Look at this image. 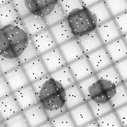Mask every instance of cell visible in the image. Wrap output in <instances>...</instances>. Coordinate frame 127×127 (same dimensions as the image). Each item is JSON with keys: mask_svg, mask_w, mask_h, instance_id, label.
Returning a JSON list of instances; mask_svg holds the SVG:
<instances>
[{"mask_svg": "<svg viewBox=\"0 0 127 127\" xmlns=\"http://www.w3.org/2000/svg\"><path fill=\"white\" fill-rule=\"evenodd\" d=\"M38 96V103L46 111L50 120L68 112L66 107V89L51 75L32 83Z\"/></svg>", "mask_w": 127, "mask_h": 127, "instance_id": "obj_1", "label": "cell"}, {"mask_svg": "<svg viewBox=\"0 0 127 127\" xmlns=\"http://www.w3.org/2000/svg\"><path fill=\"white\" fill-rule=\"evenodd\" d=\"M31 40L22 21L0 28V56L19 59Z\"/></svg>", "mask_w": 127, "mask_h": 127, "instance_id": "obj_2", "label": "cell"}, {"mask_svg": "<svg viewBox=\"0 0 127 127\" xmlns=\"http://www.w3.org/2000/svg\"><path fill=\"white\" fill-rule=\"evenodd\" d=\"M78 85L86 100L96 103H111L118 88V85L107 80L99 79L96 74L80 82Z\"/></svg>", "mask_w": 127, "mask_h": 127, "instance_id": "obj_3", "label": "cell"}, {"mask_svg": "<svg viewBox=\"0 0 127 127\" xmlns=\"http://www.w3.org/2000/svg\"><path fill=\"white\" fill-rule=\"evenodd\" d=\"M66 22L70 28L74 38H80L96 31L98 22L89 7L83 6L66 15Z\"/></svg>", "mask_w": 127, "mask_h": 127, "instance_id": "obj_4", "label": "cell"}, {"mask_svg": "<svg viewBox=\"0 0 127 127\" xmlns=\"http://www.w3.org/2000/svg\"><path fill=\"white\" fill-rule=\"evenodd\" d=\"M29 15L46 18L52 12L60 0H24Z\"/></svg>", "mask_w": 127, "mask_h": 127, "instance_id": "obj_5", "label": "cell"}, {"mask_svg": "<svg viewBox=\"0 0 127 127\" xmlns=\"http://www.w3.org/2000/svg\"><path fill=\"white\" fill-rule=\"evenodd\" d=\"M31 41L33 42L34 47L36 48L39 56L46 54V53L50 52L51 50L58 47V44H57V42L53 37L49 28L41 31L40 33L32 36L31 37Z\"/></svg>", "mask_w": 127, "mask_h": 127, "instance_id": "obj_6", "label": "cell"}, {"mask_svg": "<svg viewBox=\"0 0 127 127\" xmlns=\"http://www.w3.org/2000/svg\"><path fill=\"white\" fill-rule=\"evenodd\" d=\"M12 94L17 99L22 112L38 103V96H37V93L34 90L32 84L20 89Z\"/></svg>", "mask_w": 127, "mask_h": 127, "instance_id": "obj_7", "label": "cell"}, {"mask_svg": "<svg viewBox=\"0 0 127 127\" xmlns=\"http://www.w3.org/2000/svg\"><path fill=\"white\" fill-rule=\"evenodd\" d=\"M68 66L70 68L71 73L73 75L75 82H77V84L88 78H90L91 75L95 74L90 62H89V60L87 58V56L82 57L79 60L68 64Z\"/></svg>", "mask_w": 127, "mask_h": 127, "instance_id": "obj_8", "label": "cell"}, {"mask_svg": "<svg viewBox=\"0 0 127 127\" xmlns=\"http://www.w3.org/2000/svg\"><path fill=\"white\" fill-rule=\"evenodd\" d=\"M22 67L24 69L25 73L27 74V77H28L31 84L50 74L48 69L46 68V66L43 64L40 56L35 58L32 61L25 63V64L22 65Z\"/></svg>", "mask_w": 127, "mask_h": 127, "instance_id": "obj_9", "label": "cell"}, {"mask_svg": "<svg viewBox=\"0 0 127 127\" xmlns=\"http://www.w3.org/2000/svg\"><path fill=\"white\" fill-rule=\"evenodd\" d=\"M40 58L50 74L67 65V63L64 59V57H63L59 47H57L53 50H51L50 52L41 55Z\"/></svg>", "mask_w": 127, "mask_h": 127, "instance_id": "obj_10", "label": "cell"}, {"mask_svg": "<svg viewBox=\"0 0 127 127\" xmlns=\"http://www.w3.org/2000/svg\"><path fill=\"white\" fill-rule=\"evenodd\" d=\"M87 58H88L89 62H90V64H91L95 73L103 70L106 67L114 64L109 53H107V51L105 50L104 47L100 48L96 51H94L93 53L87 55Z\"/></svg>", "mask_w": 127, "mask_h": 127, "instance_id": "obj_11", "label": "cell"}, {"mask_svg": "<svg viewBox=\"0 0 127 127\" xmlns=\"http://www.w3.org/2000/svg\"><path fill=\"white\" fill-rule=\"evenodd\" d=\"M59 49L63 57H64L67 65L86 56L78 38H72L71 40L61 44V46H59Z\"/></svg>", "mask_w": 127, "mask_h": 127, "instance_id": "obj_12", "label": "cell"}, {"mask_svg": "<svg viewBox=\"0 0 127 127\" xmlns=\"http://www.w3.org/2000/svg\"><path fill=\"white\" fill-rule=\"evenodd\" d=\"M96 31H97L98 35L100 36V38L102 40L104 46L123 36L122 33L120 32V30H119L114 19L98 25Z\"/></svg>", "mask_w": 127, "mask_h": 127, "instance_id": "obj_13", "label": "cell"}, {"mask_svg": "<svg viewBox=\"0 0 127 127\" xmlns=\"http://www.w3.org/2000/svg\"><path fill=\"white\" fill-rule=\"evenodd\" d=\"M3 75H4V78H5L6 82H7V84H8L12 93H15L16 91L20 90V89L31 84L22 66L18 67Z\"/></svg>", "mask_w": 127, "mask_h": 127, "instance_id": "obj_14", "label": "cell"}, {"mask_svg": "<svg viewBox=\"0 0 127 127\" xmlns=\"http://www.w3.org/2000/svg\"><path fill=\"white\" fill-rule=\"evenodd\" d=\"M68 112L70 114V116L77 127H83L96 120L90 109V106L87 103V101L85 103L74 107V109Z\"/></svg>", "mask_w": 127, "mask_h": 127, "instance_id": "obj_15", "label": "cell"}, {"mask_svg": "<svg viewBox=\"0 0 127 127\" xmlns=\"http://www.w3.org/2000/svg\"><path fill=\"white\" fill-rule=\"evenodd\" d=\"M23 114L30 127H38L50 121L46 111L42 109L39 103L23 111Z\"/></svg>", "mask_w": 127, "mask_h": 127, "instance_id": "obj_16", "label": "cell"}, {"mask_svg": "<svg viewBox=\"0 0 127 127\" xmlns=\"http://www.w3.org/2000/svg\"><path fill=\"white\" fill-rule=\"evenodd\" d=\"M104 48L109 53L114 64L127 58V43L124 40L123 36L109 44H105Z\"/></svg>", "mask_w": 127, "mask_h": 127, "instance_id": "obj_17", "label": "cell"}, {"mask_svg": "<svg viewBox=\"0 0 127 127\" xmlns=\"http://www.w3.org/2000/svg\"><path fill=\"white\" fill-rule=\"evenodd\" d=\"M49 29L51 31V33H52L53 37L55 38L57 44H58V47L69 40H71L72 38H74V36L71 32L70 28H69L66 20L54 25V26L50 27Z\"/></svg>", "mask_w": 127, "mask_h": 127, "instance_id": "obj_18", "label": "cell"}, {"mask_svg": "<svg viewBox=\"0 0 127 127\" xmlns=\"http://www.w3.org/2000/svg\"><path fill=\"white\" fill-rule=\"evenodd\" d=\"M22 110L19 105L17 99L14 94H10L2 99H0V115H1L3 121L11 118L12 116L21 113Z\"/></svg>", "mask_w": 127, "mask_h": 127, "instance_id": "obj_19", "label": "cell"}, {"mask_svg": "<svg viewBox=\"0 0 127 127\" xmlns=\"http://www.w3.org/2000/svg\"><path fill=\"white\" fill-rule=\"evenodd\" d=\"M78 39H79L80 44H81V47L83 49L86 56L93 53L94 51L104 47V44H103L102 40H101L100 36L98 35L97 31H93V32L89 33L83 37H80Z\"/></svg>", "mask_w": 127, "mask_h": 127, "instance_id": "obj_20", "label": "cell"}, {"mask_svg": "<svg viewBox=\"0 0 127 127\" xmlns=\"http://www.w3.org/2000/svg\"><path fill=\"white\" fill-rule=\"evenodd\" d=\"M21 21L31 37L49 28L43 18H39L33 15H28L27 17L21 19Z\"/></svg>", "mask_w": 127, "mask_h": 127, "instance_id": "obj_21", "label": "cell"}, {"mask_svg": "<svg viewBox=\"0 0 127 127\" xmlns=\"http://www.w3.org/2000/svg\"><path fill=\"white\" fill-rule=\"evenodd\" d=\"M86 98L78 84L66 89V107L70 111L86 102Z\"/></svg>", "mask_w": 127, "mask_h": 127, "instance_id": "obj_22", "label": "cell"}, {"mask_svg": "<svg viewBox=\"0 0 127 127\" xmlns=\"http://www.w3.org/2000/svg\"><path fill=\"white\" fill-rule=\"evenodd\" d=\"M20 20L21 18L18 15L11 1L0 6V25H1V27L14 24Z\"/></svg>", "mask_w": 127, "mask_h": 127, "instance_id": "obj_23", "label": "cell"}, {"mask_svg": "<svg viewBox=\"0 0 127 127\" xmlns=\"http://www.w3.org/2000/svg\"><path fill=\"white\" fill-rule=\"evenodd\" d=\"M50 75L53 79H55L58 83H60L65 89L77 84V82H75L73 75L71 73V70H70V68H69L68 65L58 69V70H56L55 72L51 73Z\"/></svg>", "mask_w": 127, "mask_h": 127, "instance_id": "obj_24", "label": "cell"}, {"mask_svg": "<svg viewBox=\"0 0 127 127\" xmlns=\"http://www.w3.org/2000/svg\"><path fill=\"white\" fill-rule=\"evenodd\" d=\"M89 8H90V10L93 12V15L95 16V18H96L98 25L114 19L113 16L111 15L109 8H107L104 0H102V1H100L96 4H94L93 6H91V7H89Z\"/></svg>", "mask_w": 127, "mask_h": 127, "instance_id": "obj_25", "label": "cell"}, {"mask_svg": "<svg viewBox=\"0 0 127 127\" xmlns=\"http://www.w3.org/2000/svg\"><path fill=\"white\" fill-rule=\"evenodd\" d=\"M95 74L97 75V78L113 82V83L116 84V85H120V84L123 83V81L121 80V77H120L117 68L115 67V65H114V64L109 66V67H106L105 69H103V70L95 73Z\"/></svg>", "mask_w": 127, "mask_h": 127, "instance_id": "obj_26", "label": "cell"}, {"mask_svg": "<svg viewBox=\"0 0 127 127\" xmlns=\"http://www.w3.org/2000/svg\"><path fill=\"white\" fill-rule=\"evenodd\" d=\"M111 104L114 110H117L125 104H127V89L124 83L118 85L116 94L114 95L113 99L111 100Z\"/></svg>", "mask_w": 127, "mask_h": 127, "instance_id": "obj_27", "label": "cell"}, {"mask_svg": "<svg viewBox=\"0 0 127 127\" xmlns=\"http://www.w3.org/2000/svg\"><path fill=\"white\" fill-rule=\"evenodd\" d=\"M87 103L90 106V109L96 120L115 111L111 103H96V102H93V101H87Z\"/></svg>", "mask_w": 127, "mask_h": 127, "instance_id": "obj_28", "label": "cell"}, {"mask_svg": "<svg viewBox=\"0 0 127 127\" xmlns=\"http://www.w3.org/2000/svg\"><path fill=\"white\" fill-rule=\"evenodd\" d=\"M113 18L127 11V0H104Z\"/></svg>", "mask_w": 127, "mask_h": 127, "instance_id": "obj_29", "label": "cell"}, {"mask_svg": "<svg viewBox=\"0 0 127 127\" xmlns=\"http://www.w3.org/2000/svg\"><path fill=\"white\" fill-rule=\"evenodd\" d=\"M65 19H66V14L64 12V10H63V8L61 7V5L59 3L56 6V8L51 12L48 17L44 18V21H46L48 27L50 28V27L54 26V25H56V24L64 21Z\"/></svg>", "mask_w": 127, "mask_h": 127, "instance_id": "obj_30", "label": "cell"}, {"mask_svg": "<svg viewBox=\"0 0 127 127\" xmlns=\"http://www.w3.org/2000/svg\"><path fill=\"white\" fill-rule=\"evenodd\" d=\"M96 121L99 127H123L115 111L97 119Z\"/></svg>", "mask_w": 127, "mask_h": 127, "instance_id": "obj_31", "label": "cell"}, {"mask_svg": "<svg viewBox=\"0 0 127 127\" xmlns=\"http://www.w3.org/2000/svg\"><path fill=\"white\" fill-rule=\"evenodd\" d=\"M53 127H77L73 122L69 112H66L62 115L50 120Z\"/></svg>", "mask_w": 127, "mask_h": 127, "instance_id": "obj_32", "label": "cell"}, {"mask_svg": "<svg viewBox=\"0 0 127 127\" xmlns=\"http://www.w3.org/2000/svg\"><path fill=\"white\" fill-rule=\"evenodd\" d=\"M22 66L21 62L19 59H11V58H5V57L0 56V70L2 74H5L14 69Z\"/></svg>", "mask_w": 127, "mask_h": 127, "instance_id": "obj_33", "label": "cell"}, {"mask_svg": "<svg viewBox=\"0 0 127 127\" xmlns=\"http://www.w3.org/2000/svg\"><path fill=\"white\" fill-rule=\"evenodd\" d=\"M37 57H39V54H38V52H37L36 48L34 47L33 42L30 40L26 50H25L23 52V54L19 57V61L21 62V65H23V64H25V63H27L29 61L34 60L35 58H37Z\"/></svg>", "mask_w": 127, "mask_h": 127, "instance_id": "obj_34", "label": "cell"}, {"mask_svg": "<svg viewBox=\"0 0 127 127\" xmlns=\"http://www.w3.org/2000/svg\"><path fill=\"white\" fill-rule=\"evenodd\" d=\"M6 127H30L26 118H25L23 112L12 116L11 118L4 121Z\"/></svg>", "mask_w": 127, "mask_h": 127, "instance_id": "obj_35", "label": "cell"}, {"mask_svg": "<svg viewBox=\"0 0 127 127\" xmlns=\"http://www.w3.org/2000/svg\"><path fill=\"white\" fill-rule=\"evenodd\" d=\"M59 3L66 15H68L69 12H71L74 9L81 8L84 6L81 0H60Z\"/></svg>", "mask_w": 127, "mask_h": 127, "instance_id": "obj_36", "label": "cell"}, {"mask_svg": "<svg viewBox=\"0 0 127 127\" xmlns=\"http://www.w3.org/2000/svg\"><path fill=\"white\" fill-rule=\"evenodd\" d=\"M117 26L120 30V32L122 33V35H126L127 34V11L123 12V14L119 15L117 17L114 18Z\"/></svg>", "mask_w": 127, "mask_h": 127, "instance_id": "obj_37", "label": "cell"}, {"mask_svg": "<svg viewBox=\"0 0 127 127\" xmlns=\"http://www.w3.org/2000/svg\"><path fill=\"white\" fill-rule=\"evenodd\" d=\"M11 2H12V4H14L15 8H16V10L18 12V15L20 16L21 19L27 17L29 15L28 9L26 7V5H25L24 0H11Z\"/></svg>", "mask_w": 127, "mask_h": 127, "instance_id": "obj_38", "label": "cell"}, {"mask_svg": "<svg viewBox=\"0 0 127 127\" xmlns=\"http://www.w3.org/2000/svg\"><path fill=\"white\" fill-rule=\"evenodd\" d=\"M114 65L117 68V70L120 74V77H121V80L123 81V83L126 82L127 81V58L115 63Z\"/></svg>", "mask_w": 127, "mask_h": 127, "instance_id": "obj_39", "label": "cell"}, {"mask_svg": "<svg viewBox=\"0 0 127 127\" xmlns=\"http://www.w3.org/2000/svg\"><path fill=\"white\" fill-rule=\"evenodd\" d=\"M10 94H12V92L7 84V82H6L4 75H1L0 77V99L8 96Z\"/></svg>", "mask_w": 127, "mask_h": 127, "instance_id": "obj_40", "label": "cell"}, {"mask_svg": "<svg viewBox=\"0 0 127 127\" xmlns=\"http://www.w3.org/2000/svg\"><path fill=\"white\" fill-rule=\"evenodd\" d=\"M117 116L120 120V122H121L122 126L123 127H127V104L119 107V109L115 110Z\"/></svg>", "mask_w": 127, "mask_h": 127, "instance_id": "obj_41", "label": "cell"}, {"mask_svg": "<svg viewBox=\"0 0 127 127\" xmlns=\"http://www.w3.org/2000/svg\"><path fill=\"white\" fill-rule=\"evenodd\" d=\"M81 1L83 3V5L86 6V7H91V6H93L94 4L102 1V0H81Z\"/></svg>", "mask_w": 127, "mask_h": 127, "instance_id": "obj_42", "label": "cell"}, {"mask_svg": "<svg viewBox=\"0 0 127 127\" xmlns=\"http://www.w3.org/2000/svg\"><path fill=\"white\" fill-rule=\"evenodd\" d=\"M83 127H99V125H98V123H97L96 120H95V121L89 123V124H87V125H85V126H83Z\"/></svg>", "mask_w": 127, "mask_h": 127, "instance_id": "obj_43", "label": "cell"}, {"mask_svg": "<svg viewBox=\"0 0 127 127\" xmlns=\"http://www.w3.org/2000/svg\"><path fill=\"white\" fill-rule=\"evenodd\" d=\"M38 127H53V125H52V123H51V121H48L47 123H44V124H42Z\"/></svg>", "mask_w": 127, "mask_h": 127, "instance_id": "obj_44", "label": "cell"}, {"mask_svg": "<svg viewBox=\"0 0 127 127\" xmlns=\"http://www.w3.org/2000/svg\"><path fill=\"white\" fill-rule=\"evenodd\" d=\"M10 1H11V0H0V6H2V5L8 3V2H10Z\"/></svg>", "mask_w": 127, "mask_h": 127, "instance_id": "obj_45", "label": "cell"}, {"mask_svg": "<svg viewBox=\"0 0 127 127\" xmlns=\"http://www.w3.org/2000/svg\"><path fill=\"white\" fill-rule=\"evenodd\" d=\"M0 127H6V125H5L4 121H0Z\"/></svg>", "mask_w": 127, "mask_h": 127, "instance_id": "obj_46", "label": "cell"}, {"mask_svg": "<svg viewBox=\"0 0 127 127\" xmlns=\"http://www.w3.org/2000/svg\"><path fill=\"white\" fill-rule=\"evenodd\" d=\"M123 38H124V40H125V41H126V43H127V34L123 36Z\"/></svg>", "mask_w": 127, "mask_h": 127, "instance_id": "obj_47", "label": "cell"}, {"mask_svg": "<svg viewBox=\"0 0 127 127\" xmlns=\"http://www.w3.org/2000/svg\"><path fill=\"white\" fill-rule=\"evenodd\" d=\"M124 85H125V87H126V89H127V81L124 82Z\"/></svg>", "mask_w": 127, "mask_h": 127, "instance_id": "obj_48", "label": "cell"}, {"mask_svg": "<svg viewBox=\"0 0 127 127\" xmlns=\"http://www.w3.org/2000/svg\"><path fill=\"white\" fill-rule=\"evenodd\" d=\"M0 121H3V119H2V117H1V115H0Z\"/></svg>", "mask_w": 127, "mask_h": 127, "instance_id": "obj_49", "label": "cell"}, {"mask_svg": "<svg viewBox=\"0 0 127 127\" xmlns=\"http://www.w3.org/2000/svg\"><path fill=\"white\" fill-rule=\"evenodd\" d=\"M1 75H3V74H2V72H1V70H0V77H1Z\"/></svg>", "mask_w": 127, "mask_h": 127, "instance_id": "obj_50", "label": "cell"}, {"mask_svg": "<svg viewBox=\"0 0 127 127\" xmlns=\"http://www.w3.org/2000/svg\"><path fill=\"white\" fill-rule=\"evenodd\" d=\"M0 28H1V25H0Z\"/></svg>", "mask_w": 127, "mask_h": 127, "instance_id": "obj_51", "label": "cell"}]
</instances>
